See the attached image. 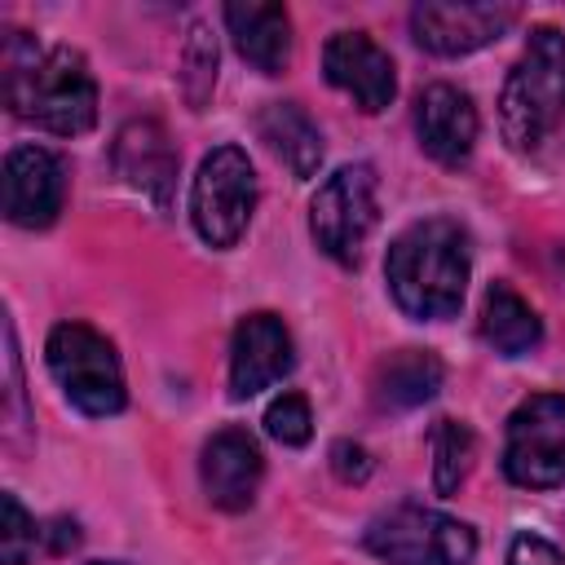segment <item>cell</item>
I'll return each mask as SVG.
<instances>
[{"label": "cell", "mask_w": 565, "mask_h": 565, "mask_svg": "<svg viewBox=\"0 0 565 565\" xmlns=\"http://www.w3.org/2000/svg\"><path fill=\"white\" fill-rule=\"evenodd\" d=\"M468 274H472V243L468 230L450 216H428L406 225L384 256V278L397 309L419 322L455 318L468 291Z\"/></svg>", "instance_id": "6da1fadb"}, {"label": "cell", "mask_w": 565, "mask_h": 565, "mask_svg": "<svg viewBox=\"0 0 565 565\" xmlns=\"http://www.w3.org/2000/svg\"><path fill=\"white\" fill-rule=\"evenodd\" d=\"M4 66V97L18 119L57 137H79L97 124V79L79 49H40L13 35Z\"/></svg>", "instance_id": "7a4b0ae2"}, {"label": "cell", "mask_w": 565, "mask_h": 565, "mask_svg": "<svg viewBox=\"0 0 565 565\" xmlns=\"http://www.w3.org/2000/svg\"><path fill=\"white\" fill-rule=\"evenodd\" d=\"M561 115H565V31L534 26L499 97L503 141L516 154H534L547 141V132L561 124Z\"/></svg>", "instance_id": "3957f363"}, {"label": "cell", "mask_w": 565, "mask_h": 565, "mask_svg": "<svg viewBox=\"0 0 565 565\" xmlns=\"http://www.w3.org/2000/svg\"><path fill=\"white\" fill-rule=\"evenodd\" d=\"M44 362L66 393V402L93 419L119 415L128 393H124V366L115 344L88 327V322H57L44 340Z\"/></svg>", "instance_id": "277c9868"}, {"label": "cell", "mask_w": 565, "mask_h": 565, "mask_svg": "<svg viewBox=\"0 0 565 565\" xmlns=\"http://www.w3.org/2000/svg\"><path fill=\"white\" fill-rule=\"evenodd\" d=\"M362 547L384 565H472L477 534L468 521L446 516L424 503H393L371 516Z\"/></svg>", "instance_id": "5b68a950"}, {"label": "cell", "mask_w": 565, "mask_h": 565, "mask_svg": "<svg viewBox=\"0 0 565 565\" xmlns=\"http://www.w3.org/2000/svg\"><path fill=\"white\" fill-rule=\"evenodd\" d=\"M256 212V172L243 146H216L203 154L190 185V221L207 247H234Z\"/></svg>", "instance_id": "8992f818"}, {"label": "cell", "mask_w": 565, "mask_h": 565, "mask_svg": "<svg viewBox=\"0 0 565 565\" xmlns=\"http://www.w3.org/2000/svg\"><path fill=\"white\" fill-rule=\"evenodd\" d=\"M375 216H380L375 168L371 163H344L318 185V194L309 203V234H313L322 256L353 265L362 256L366 234L375 230Z\"/></svg>", "instance_id": "52a82bcc"}, {"label": "cell", "mask_w": 565, "mask_h": 565, "mask_svg": "<svg viewBox=\"0 0 565 565\" xmlns=\"http://www.w3.org/2000/svg\"><path fill=\"white\" fill-rule=\"evenodd\" d=\"M503 472L525 490L565 486V393H534L512 411Z\"/></svg>", "instance_id": "ba28073f"}, {"label": "cell", "mask_w": 565, "mask_h": 565, "mask_svg": "<svg viewBox=\"0 0 565 565\" xmlns=\"http://www.w3.org/2000/svg\"><path fill=\"white\" fill-rule=\"evenodd\" d=\"M516 22L512 4H455V0H424L411 9V35L419 49L437 57H463L490 40H499Z\"/></svg>", "instance_id": "9c48e42d"}, {"label": "cell", "mask_w": 565, "mask_h": 565, "mask_svg": "<svg viewBox=\"0 0 565 565\" xmlns=\"http://www.w3.org/2000/svg\"><path fill=\"white\" fill-rule=\"evenodd\" d=\"M296 366V344L291 331L278 313L256 309L234 327L230 340V397H256L260 388L278 384Z\"/></svg>", "instance_id": "30bf717a"}, {"label": "cell", "mask_w": 565, "mask_h": 565, "mask_svg": "<svg viewBox=\"0 0 565 565\" xmlns=\"http://www.w3.org/2000/svg\"><path fill=\"white\" fill-rule=\"evenodd\" d=\"M322 75H327L331 88L349 93L353 106L366 110V115L384 110L397 93L393 57L366 31H335L322 49Z\"/></svg>", "instance_id": "8fae6325"}, {"label": "cell", "mask_w": 565, "mask_h": 565, "mask_svg": "<svg viewBox=\"0 0 565 565\" xmlns=\"http://www.w3.org/2000/svg\"><path fill=\"white\" fill-rule=\"evenodd\" d=\"M66 199V168L44 146H18L4 159V216L22 230H44L57 221Z\"/></svg>", "instance_id": "7c38bea8"}, {"label": "cell", "mask_w": 565, "mask_h": 565, "mask_svg": "<svg viewBox=\"0 0 565 565\" xmlns=\"http://www.w3.org/2000/svg\"><path fill=\"white\" fill-rule=\"evenodd\" d=\"M199 477H203V494L212 499V508L243 512V508H252V499L260 490L265 455L247 428H221L203 446Z\"/></svg>", "instance_id": "4fadbf2b"}, {"label": "cell", "mask_w": 565, "mask_h": 565, "mask_svg": "<svg viewBox=\"0 0 565 565\" xmlns=\"http://www.w3.org/2000/svg\"><path fill=\"white\" fill-rule=\"evenodd\" d=\"M415 137L437 163L459 168L477 146V106H472V97L455 84H428L415 97Z\"/></svg>", "instance_id": "5bb4252c"}, {"label": "cell", "mask_w": 565, "mask_h": 565, "mask_svg": "<svg viewBox=\"0 0 565 565\" xmlns=\"http://www.w3.org/2000/svg\"><path fill=\"white\" fill-rule=\"evenodd\" d=\"M115 168L154 207H168L172 181H177V150H172L168 132L154 119H132V124L119 128V137H115Z\"/></svg>", "instance_id": "9a60e30c"}, {"label": "cell", "mask_w": 565, "mask_h": 565, "mask_svg": "<svg viewBox=\"0 0 565 565\" xmlns=\"http://www.w3.org/2000/svg\"><path fill=\"white\" fill-rule=\"evenodd\" d=\"M225 26L256 71L278 75L291 62V18L282 4H225Z\"/></svg>", "instance_id": "2e32d148"}, {"label": "cell", "mask_w": 565, "mask_h": 565, "mask_svg": "<svg viewBox=\"0 0 565 565\" xmlns=\"http://www.w3.org/2000/svg\"><path fill=\"white\" fill-rule=\"evenodd\" d=\"M256 132L274 150V159L287 163V172L296 181H309L318 172V163H322V132H318V124L296 102H269L256 115Z\"/></svg>", "instance_id": "e0dca14e"}, {"label": "cell", "mask_w": 565, "mask_h": 565, "mask_svg": "<svg viewBox=\"0 0 565 565\" xmlns=\"http://www.w3.org/2000/svg\"><path fill=\"white\" fill-rule=\"evenodd\" d=\"M481 335L494 353L521 358L543 340V322L530 309V300H521L508 282H490V291L481 300Z\"/></svg>", "instance_id": "ac0fdd59"}, {"label": "cell", "mask_w": 565, "mask_h": 565, "mask_svg": "<svg viewBox=\"0 0 565 565\" xmlns=\"http://www.w3.org/2000/svg\"><path fill=\"white\" fill-rule=\"evenodd\" d=\"M446 371L441 358L428 349H397L380 371H375V402L388 411H411L437 397Z\"/></svg>", "instance_id": "d6986e66"}, {"label": "cell", "mask_w": 565, "mask_h": 565, "mask_svg": "<svg viewBox=\"0 0 565 565\" xmlns=\"http://www.w3.org/2000/svg\"><path fill=\"white\" fill-rule=\"evenodd\" d=\"M428 446H433V490L455 494L472 472V455H477L472 428L463 419H437Z\"/></svg>", "instance_id": "ffe728a7"}, {"label": "cell", "mask_w": 565, "mask_h": 565, "mask_svg": "<svg viewBox=\"0 0 565 565\" xmlns=\"http://www.w3.org/2000/svg\"><path fill=\"white\" fill-rule=\"evenodd\" d=\"M212 84H216V40L203 22H194L181 49V93L194 110H203L212 97Z\"/></svg>", "instance_id": "44dd1931"}, {"label": "cell", "mask_w": 565, "mask_h": 565, "mask_svg": "<svg viewBox=\"0 0 565 565\" xmlns=\"http://www.w3.org/2000/svg\"><path fill=\"white\" fill-rule=\"evenodd\" d=\"M0 512H4V525H0V552H4V565H26L31 552H35V539H40L35 516L18 503L13 490L0 494Z\"/></svg>", "instance_id": "7402d4cb"}, {"label": "cell", "mask_w": 565, "mask_h": 565, "mask_svg": "<svg viewBox=\"0 0 565 565\" xmlns=\"http://www.w3.org/2000/svg\"><path fill=\"white\" fill-rule=\"evenodd\" d=\"M265 433L282 446H305L309 433H313V415H309V402L300 393H282L269 402L265 411Z\"/></svg>", "instance_id": "603a6c76"}, {"label": "cell", "mask_w": 565, "mask_h": 565, "mask_svg": "<svg viewBox=\"0 0 565 565\" xmlns=\"http://www.w3.org/2000/svg\"><path fill=\"white\" fill-rule=\"evenodd\" d=\"M4 371H9V388H4V424L9 437H18L31 419H26V388H22V362H18V331L4 318Z\"/></svg>", "instance_id": "cb8c5ba5"}, {"label": "cell", "mask_w": 565, "mask_h": 565, "mask_svg": "<svg viewBox=\"0 0 565 565\" xmlns=\"http://www.w3.org/2000/svg\"><path fill=\"white\" fill-rule=\"evenodd\" d=\"M508 565H565V552L543 534H516L508 547Z\"/></svg>", "instance_id": "d4e9b609"}, {"label": "cell", "mask_w": 565, "mask_h": 565, "mask_svg": "<svg viewBox=\"0 0 565 565\" xmlns=\"http://www.w3.org/2000/svg\"><path fill=\"white\" fill-rule=\"evenodd\" d=\"M331 468H335V477L340 481H349V486H362L366 477H371V455H366V446H358V441H335L331 446Z\"/></svg>", "instance_id": "484cf974"}, {"label": "cell", "mask_w": 565, "mask_h": 565, "mask_svg": "<svg viewBox=\"0 0 565 565\" xmlns=\"http://www.w3.org/2000/svg\"><path fill=\"white\" fill-rule=\"evenodd\" d=\"M49 539H53V552L62 556V552H71L79 543V530H75V521H53V534Z\"/></svg>", "instance_id": "4316f807"}, {"label": "cell", "mask_w": 565, "mask_h": 565, "mask_svg": "<svg viewBox=\"0 0 565 565\" xmlns=\"http://www.w3.org/2000/svg\"><path fill=\"white\" fill-rule=\"evenodd\" d=\"M88 565H119V561H88Z\"/></svg>", "instance_id": "83f0119b"}]
</instances>
